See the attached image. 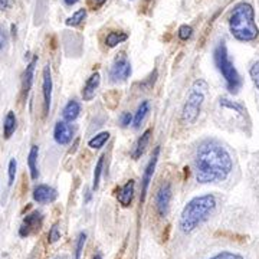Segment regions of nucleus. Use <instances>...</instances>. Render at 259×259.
Returning <instances> with one entry per match:
<instances>
[{
  "label": "nucleus",
  "instance_id": "f257e3e1",
  "mask_svg": "<svg viewBox=\"0 0 259 259\" xmlns=\"http://www.w3.org/2000/svg\"><path fill=\"white\" fill-rule=\"evenodd\" d=\"M233 168L231 154L214 139L203 140L194 154V177L199 183L222 182Z\"/></svg>",
  "mask_w": 259,
  "mask_h": 259
},
{
  "label": "nucleus",
  "instance_id": "f03ea898",
  "mask_svg": "<svg viewBox=\"0 0 259 259\" xmlns=\"http://www.w3.org/2000/svg\"><path fill=\"white\" fill-rule=\"evenodd\" d=\"M216 197L213 194H202L196 196L190 202H187L180 219H179V228L183 233H192L196 231L202 223H204L210 214L216 209Z\"/></svg>",
  "mask_w": 259,
  "mask_h": 259
},
{
  "label": "nucleus",
  "instance_id": "f704fd0d",
  "mask_svg": "<svg viewBox=\"0 0 259 259\" xmlns=\"http://www.w3.org/2000/svg\"><path fill=\"white\" fill-rule=\"evenodd\" d=\"M15 5V0H0V12L9 10Z\"/></svg>",
  "mask_w": 259,
  "mask_h": 259
},
{
  "label": "nucleus",
  "instance_id": "a878e982",
  "mask_svg": "<svg viewBox=\"0 0 259 259\" xmlns=\"http://www.w3.org/2000/svg\"><path fill=\"white\" fill-rule=\"evenodd\" d=\"M156 79H157V69H154L153 71V74L148 76L146 81H143V82L140 83V88L143 90V91H148V90H153V87H154V82H156Z\"/></svg>",
  "mask_w": 259,
  "mask_h": 259
},
{
  "label": "nucleus",
  "instance_id": "393cba45",
  "mask_svg": "<svg viewBox=\"0 0 259 259\" xmlns=\"http://www.w3.org/2000/svg\"><path fill=\"white\" fill-rule=\"evenodd\" d=\"M85 242H87V233L81 232L76 238V243H75V252H74V259H81L83 252V246H85Z\"/></svg>",
  "mask_w": 259,
  "mask_h": 259
},
{
  "label": "nucleus",
  "instance_id": "bb28decb",
  "mask_svg": "<svg viewBox=\"0 0 259 259\" xmlns=\"http://www.w3.org/2000/svg\"><path fill=\"white\" fill-rule=\"evenodd\" d=\"M177 35L180 37V40H189L190 37L193 36V28L189 26V25H182L177 30Z\"/></svg>",
  "mask_w": 259,
  "mask_h": 259
},
{
  "label": "nucleus",
  "instance_id": "c9c22d12",
  "mask_svg": "<svg viewBox=\"0 0 259 259\" xmlns=\"http://www.w3.org/2000/svg\"><path fill=\"white\" fill-rule=\"evenodd\" d=\"M6 47H8V36L3 28H0V51H3Z\"/></svg>",
  "mask_w": 259,
  "mask_h": 259
},
{
  "label": "nucleus",
  "instance_id": "9b49d317",
  "mask_svg": "<svg viewBox=\"0 0 259 259\" xmlns=\"http://www.w3.org/2000/svg\"><path fill=\"white\" fill-rule=\"evenodd\" d=\"M74 139V130L66 121H58L54 128V140L59 146H68Z\"/></svg>",
  "mask_w": 259,
  "mask_h": 259
},
{
  "label": "nucleus",
  "instance_id": "412c9836",
  "mask_svg": "<svg viewBox=\"0 0 259 259\" xmlns=\"http://www.w3.org/2000/svg\"><path fill=\"white\" fill-rule=\"evenodd\" d=\"M148 112H150V102L143 101L139 105L136 115L133 117V124H134V128H140V125L143 124V121L146 120V117L148 115Z\"/></svg>",
  "mask_w": 259,
  "mask_h": 259
},
{
  "label": "nucleus",
  "instance_id": "aec40b11",
  "mask_svg": "<svg viewBox=\"0 0 259 259\" xmlns=\"http://www.w3.org/2000/svg\"><path fill=\"white\" fill-rule=\"evenodd\" d=\"M128 39V35L125 32H121V30H112L110 32L107 37H105V45L108 48H115L118 47L120 44L125 42Z\"/></svg>",
  "mask_w": 259,
  "mask_h": 259
},
{
  "label": "nucleus",
  "instance_id": "7ed1b4c3",
  "mask_svg": "<svg viewBox=\"0 0 259 259\" xmlns=\"http://www.w3.org/2000/svg\"><path fill=\"white\" fill-rule=\"evenodd\" d=\"M231 33L241 42L255 40L259 35V29L255 22V10L249 3H239L229 19Z\"/></svg>",
  "mask_w": 259,
  "mask_h": 259
},
{
  "label": "nucleus",
  "instance_id": "f3484780",
  "mask_svg": "<svg viewBox=\"0 0 259 259\" xmlns=\"http://www.w3.org/2000/svg\"><path fill=\"white\" fill-rule=\"evenodd\" d=\"M81 114V104L76 101V100H71L62 110V117H64V121L66 122H72L75 121Z\"/></svg>",
  "mask_w": 259,
  "mask_h": 259
},
{
  "label": "nucleus",
  "instance_id": "0eeeda50",
  "mask_svg": "<svg viewBox=\"0 0 259 259\" xmlns=\"http://www.w3.org/2000/svg\"><path fill=\"white\" fill-rule=\"evenodd\" d=\"M130 75H131V64L127 59V56L124 54H120L115 58L111 69H110V78L112 82H124L128 79Z\"/></svg>",
  "mask_w": 259,
  "mask_h": 259
},
{
  "label": "nucleus",
  "instance_id": "72a5a7b5",
  "mask_svg": "<svg viewBox=\"0 0 259 259\" xmlns=\"http://www.w3.org/2000/svg\"><path fill=\"white\" fill-rule=\"evenodd\" d=\"M107 0H88V6L93 10H98L101 6H104Z\"/></svg>",
  "mask_w": 259,
  "mask_h": 259
},
{
  "label": "nucleus",
  "instance_id": "2eb2a0df",
  "mask_svg": "<svg viewBox=\"0 0 259 259\" xmlns=\"http://www.w3.org/2000/svg\"><path fill=\"white\" fill-rule=\"evenodd\" d=\"M100 82H101V75L100 72H94L88 79H87V82L83 85L82 88V98L83 101H91L94 97H95V93H97V90H98V87H100Z\"/></svg>",
  "mask_w": 259,
  "mask_h": 259
},
{
  "label": "nucleus",
  "instance_id": "5701e85b",
  "mask_svg": "<svg viewBox=\"0 0 259 259\" xmlns=\"http://www.w3.org/2000/svg\"><path fill=\"white\" fill-rule=\"evenodd\" d=\"M85 18H87V9L76 10L71 18H68L65 20V25L71 26V28H76V26H79L82 23Z\"/></svg>",
  "mask_w": 259,
  "mask_h": 259
},
{
  "label": "nucleus",
  "instance_id": "a211bd4d",
  "mask_svg": "<svg viewBox=\"0 0 259 259\" xmlns=\"http://www.w3.org/2000/svg\"><path fill=\"white\" fill-rule=\"evenodd\" d=\"M16 127H18L16 115H15L13 111H9L5 117V121H3V136H5V139H10L13 136V133L16 131Z\"/></svg>",
  "mask_w": 259,
  "mask_h": 259
},
{
  "label": "nucleus",
  "instance_id": "4468645a",
  "mask_svg": "<svg viewBox=\"0 0 259 259\" xmlns=\"http://www.w3.org/2000/svg\"><path fill=\"white\" fill-rule=\"evenodd\" d=\"M134 190H136V182L128 180L124 186H121L117 190V200L122 207H130L134 199Z\"/></svg>",
  "mask_w": 259,
  "mask_h": 259
},
{
  "label": "nucleus",
  "instance_id": "c85d7f7f",
  "mask_svg": "<svg viewBox=\"0 0 259 259\" xmlns=\"http://www.w3.org/2000/svg\"><path fill=\"white\" fill-rule=\"evenodd\" d=\"M59 239H61V231H59V225L55 223L48 233V241H49V243H55Z\"/></svg>",
  "mask_w": 259,
  "mask_h": 259
},
{
  "label": "nucleus",
  "instance_id": "6ab92c4d",
  "mask_svg": "<svg viewBox=\"0 0 259 259\" xmlns=\"http://www.w3.org/2000/svg\"><path fill=\"white\" fill-rule=\"evenodd\" d=\"M37 156H39V148L37 146H32L28 156V167L30 171L32 180H37L39 177V170H37Z\"/></svg>",
  "mask_w": 259,
  "mask_h": 259
},
{
  "label": "nucleus",
  "instance_id": "f8f14e48",
  "mask_svg": "<svg viewBox=\"0 0 259 259\" xmlns=\"http://www.w3.org/2000/svg\"><path fill=\"white\" fill-rule=\"evenodd\" d=\"M33 200L40 204L52 203L58 199V192H56L54 187L47 185H39L33 189Z\"/></svg>",
  "mask_w": 259,
  "mask_h": 259
},
{
  "label": "nucleus",
  "instance_id": "7c9ffc66",
  "mask_svg": "<svg viewBox=\"0 0 259 259\" xmlns=\"http://www.w3.org/2000/svg\"><path fill=\"white\" fill-rule=\"evenodd\" d=\"M210 259H243L239 253H235V252H229V250H225L221 252L218 255H214Z\"/></svg>",
  "mask_w": 259,
  "mask_h": 259
},
{
  "label": "nucleus",
  "instance_id": "2f4dec72",
  "mask_svg": "<svg viewBox=\"0 0 259 259\" xmlns=\"http://www.w3.org/2000/svg\"><path fill=\"white\" fill-rule=\"evenodd\" d=\"M221 105H222V107H226V108H231V110H236V111H239V114H243L242 105L236 104V102L229 101V100H226V98H222V100H221Z\"/></svg>",
  "mask_w": 259,
  "mask_h": 259
},
{
  "label": "nucleus",
  "instance_id": "cd10ccee",
  "mask_svg": "<svg viewBox=\"0 0 259 259\" xmlns=\"http://www.w3.org/2000/svg\"><path fill=\"white\" fill-rule=\"evenodd\" d=\"M16 173H18V161H16V158H12V160L9 161V167H8V175H9V186H13V183H15Z\"/></svg>",
  "mask_w": 259,
  "mask_h": 259
},
{
  "label": "nucleus",
  "instance_id": "1a4fd4ad",
  "mask_svg": "<svg viewBox=\"0 0 259 259\" xmlns=\"http://www.w3.org/2000/svg\"><path fill=\"white\" fill-rule=\"evenodd\" d=\"M158 156H160V147L154 148V153L148 161L147 167L144 170V175H143V180H141V202L146 200V194H147L148 186H150V182L153 179V175H154V170H156V166H157Z\"/></svg>",
  "mask_w": 259,
  "mask_h": 259
},
{
  "label": "nucleus",
  "instance_id": "ddd939ff",
  "mask_svg": "<svg viewBox=\"0 0 259 259\" xmlns=\"http://www.w3.org/2000/svg\"><path fill=\"white\" fill-rule=\"evenodd\" d=\"M37 58L35 56L26 66L25 72H23V78H22V100H26L28 98L29 93H30V88H32V83H33V76H35V68H36Z\"/></svg>",
  "mask_w": 259,
  "mask_h": 259
},
{
  "label": "nucleus",
  "instance_id": "4c0bfd02",
  "mask_svg": "<svg viewBox=\"0 0 259 259\" xmlns=\"http://www.w3.org/2000/svg\"><path fill=\"white\" fill-rule=\"evenodd\" d=\"M90 199H91V190H87V199H85V202L88 203V202H90Z\"/></svg>",
  "mask_w": 259,
  "mask_h": 259
},
{
  "label": "nucleus",
  "instance_id": "20e7f679",
  "mask_svg": "<svg viewBox=\"0 0 259 259\" xmlns=\"http://www.w3.org/2000/svg\"><path fill=\"white\" fill-rule=\"evenodd\" d=\"M213 58H214V64L218 66L219 72L223 75L225 81H226V87H228V91L231 94H238L242 87V79L241 75L238 74L236 68L232 64L229 54H228V49L225 42H221L214 52H213Z\"/></svg>",
  "mask_w": 259,
  "mask_h": 259
},
{
  "label": "nucleus",
  "instance_id": "9d476101",
  "mask_svg": "<svg viewBox=\"0 0 259 259\" xmlns=\"http://www.w3.org/2000/svg\"><path fill=\"white\" fill-rule=\"evenodd\" d=\"M42 94H44V114L48 115V112L51 110V102H52V74H51V66L45 65L44 68V74H42Z\"/></svg>",
  "mask_w": 259,
  "mask_h": 259
},
{
  "label": "nucleus",
  "instance_id": "c756f323",
  "mask_svg": "<svg viewBox=\"0 0 259 259\" xmlns=\"http://www.w3.org/2000/svg\"><path fill=\"white\" fill-rule=\"evenodd\" d=\"M249 74L250 78H252V81L255 83V87L259 90V61H256L255 64L250 66Z\"/></svg>",
  "mask_w": 259,
  "mask_h": 259
},
{
  "label": "nucleus",
  "instance_id": "39448f33",
  "mask_svg": "<svg viewBox=\"0 0 259 259\" xmlns=\"http://www.w3.org/2000/svg\"><path fill=\"white\" fill-rule=\"evenodd\" d=\"M207 90H209V87H207L206 81H203V79L194 81L190 94L187 97V101L183 107V111H182V122L183 124H193L194 121L197 120L204 102V97L207 94Z\"/></svg>",
  "mask_w": 259,
  "mask_h": 259
},
{
  "label": "nucleus",
  "instance_id": "473e14b6",
  "mask_svg": "<svg viewBox=\"0 0 259 259\" xmlns=\"http://www.w3.org/2000/svg\"><path fill=\"white\" fill-rule=\"evenodd\" d=\"M120 122H121V127H128L130 124L133 122V115L130 114L128 111H124L122 114H121V117H120Z\"/></svg>",
  "mask_w": 259,
  "mask_h": 259
},
{
  "label": "nucleus",
  "instance_id": "6e6552de",
  "mask_svg": "<svg viewBox=\"0 0 259 259\" xmlns=\"http://www.w3.org/2000/svg\"><path fill=\"white\" fill-rule=\"evenodd\" d=\"M42 223H44V216L42 213L33 210L32 213L26 214L23 218V222L20 225V229H19V235L22 238H28L32 233H36L40 231L42 228Z\"/></svg>",
  "mask_w": 259,
  "mask_h": 259
},
{
  "label": "nucleus",
  "instance_id": "423d86ee",
  "mask_svg": "<svg viewBox=\"0 0 259 259\" xmlns=\"http://www.w3.org/2000/svg\"><path fill=\"white\" fill-rule=\"evenodd\" d=\"M173 197V190H171V185L168 182L161 183L160 187L156 192L154 196V204H156V210H157L160 218H166L168 213V207H170V202Z\"/></svg>",
  "mask_w": 259,
  "mask_h": 259
},
{
  "label": "nucleus",
  "instance_id": "dca6fc26",
  "mask_svg": "<svg viewBox=\"0 0 259 259\" xmlns=\"http://www.w3.org/2000/svg\"><path fill=\"white\" fill-rule=\"evenodd\" d=\"M151 134H153V130L147 128L141 136H140L139 140L136 141V144H134V147H133V151H131V157L134 158V160H137V158H140L144 154L148 143H150V139H151Z\"/></svg>",
  "mask_w": 259,
  "mask_h": 259
},
{
  "label": "nucleus",
  "instance_id": "e433bc0d",
  "mask_svg": "<svg viewBox=\"0 0 259 259\" xmlns=\"http://www.w3.org/2000/svg\"><path fill=\"white\" fill-rule=\"evenodd\" d=\"M64 2L66 3V5H68V6H72V5H75L78 0H64Z\"/></svg>",
  "mask_w": 259,
  "mask_h": 259
},
{
  "label": "nucleus",
  "instance_id": "4be33fe9",
  "mask_svg": "<svg viewBox=\"0 0 259 259\" xmlns=\"http://www.w3.org/2000/svg\"><path fill=\"white\" fill-rule=\"evenodd\" d=\"M110 140V133L108 131H102L98 133L97 136H94L93 139L88 141V146L93 148V150H100L104 147V144Z\"/></svg>",
  "mask_w": 259,
  "mask_h": 259
},
{
  "label": "nucleus",
  "instance_id": "58836bf2",
  "mask_svg": "<svg viewBox=\"0 0 259 259\" xmlns=\"http://www.w3.org/2000/svg\"><path fill=\"white\" fill-rule=\"evenodd\" d=\"M93 259H102V256H101V253H97V255H95V256H94Z\"/></svg>",
  "mask_w": 259,
  "mask_h": 259
},
{
  "label": "nucleus",
  "instance_id": "b1692460",
  "mask_svg": "<svg viewBox=\"0 0 259 259\" xmlns=\"http://www.w3.org/2000/svg\"><path fill=\"white\" fill-rule=\"evenodd\" d=\"M104 158L105 156H101L98 158L97 164H95V168H94V182H93V190L97 192L100 189V183H101V175L102 170H104Z\"/></svg>",
  "mask_w": 259,
  "mask_h": 259
}]
</instances>
